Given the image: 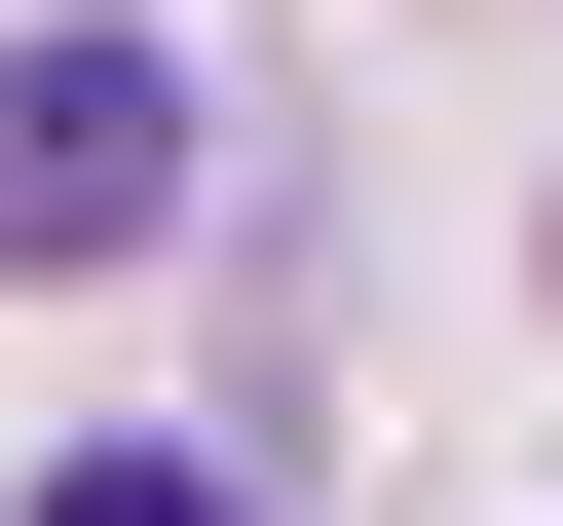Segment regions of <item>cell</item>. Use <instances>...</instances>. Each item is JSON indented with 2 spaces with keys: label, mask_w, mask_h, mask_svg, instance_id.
<instances>
[{
  "label": "cell",
  "mask_w": 563,
  "mask_h": 526,
  "mask_svg": "<svg viewBox=\"0 0 563 526\" xmlns=\"http://www.w3.org/2000/svg\"><path fill=\"white\" fill-rule=\"evenodd\" d=\"M188 226V39H0V263H151Z\"/></svg>",
  "instance_id": "1"
},
{
  "label": "cell",
  "mask_w": 563,
  "mask_h": 526,
  "mask_svg": "<svg viewBox=\"0 0 563 526\" xmlns=\"http://www.w3.org/2000/svg\"><path fill=\"white\" fill-rule=\"evenodd\" d=\"M38 526H225V489H188V451H76V489H38Z\"/></svg>",
  "instance_id": "2"
}]
</instances>
